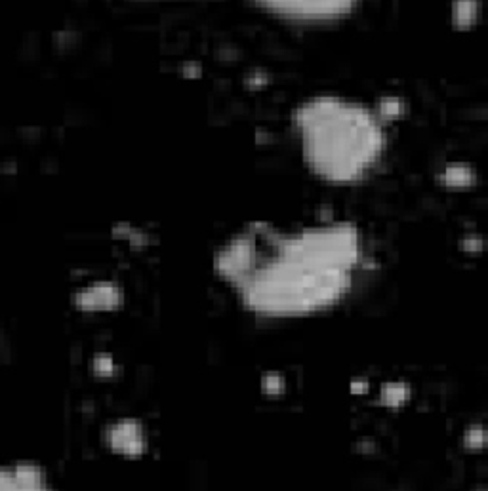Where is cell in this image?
<instances>
[{
  "instance_id": "1",
  "label": "cell",
  "mask_w": 488,
  "mask_h": 491,
  "mask_svg": "<svg viewBox=\"0 0 488 491\" xmlns=\"http://www.w3.org/2000/svg\"><path fill=\"white\" fill-rule=\"evenodd\" d=\"M214 268L246 313L286 322L343 305L365 280L368 251L351 223L250 225L219 248Z\"/></svg>"
},
{
  "instance_id": "2",
  "label": "cell",
  "mask_w": 488,
  "mask_h": 491,
  "mask_svg": "<svg viewBox=\"0 0 488 491\" xmlns=\"http://www.w3.org/2000/svg\"><path fill=\"white\" fill-rule=\"evenodd\" d=\"M294 126L305 164L334 185L365 181L386 154V128L360 103L317 97L300 107Z\"/></svg>"
},
{
  "instance_id": "3",
  "label": "cell",
  "mask_w": 488,
  "mask_h": 491,
  "mask_svg": "<svg viewBox=\"0 0 488 491\" xmlns=\"http://www.w3.org/2000/svg\"><path fill=\"white\" fill-rule=\"evenodd\" d=\"M262 8L295 23H327L353 12L360 0H257Z\"/></svg>"
},
{
  "instance_id": "4",
  "label": "cell",
  "mask_w": 488,
  "mask_h": 491,
  "mask_svg": "<svg viewBox=\"0 0 488 491\" xmlns=\"http://www.w3.org/2000/svg\"><path fill=\"white\" fill-rule=\"evenodd\" d=\"M0 491H56L51 487L50 480L37 482V484H27L21 482L12 474L10 466L0 465Z\"/></svg>"
}]
</instances>
